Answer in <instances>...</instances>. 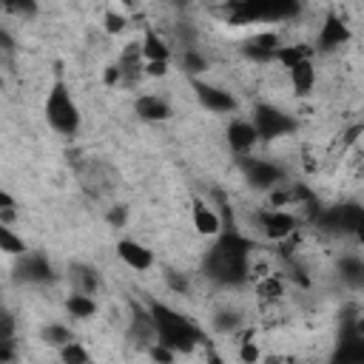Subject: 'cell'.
<instances>
[{
    "label": "cell",
    "instance_id": "6da1fadb",
    "mask_svg": "<svg viewBox=\"0 0 364 364\" xmlns=\"http://www.w3.org/2000/svg\"><path fill=\"white\" fill-rule=\"evenodd\" d=\"M250 250L253 245L236 233V228L228 230V236L219 239V245L208 253L205 270L219 284H242L250 276Z\"/></svg>",
    "mask_w": 364,
    "mask_h": 364
},
{
    "label": "cell",
    "instance_id": "7a4b0ae2",
    "mask_svg": "<svg viewBox=\"0 0 364 364\" xmlns=\"http://www.w3.org/2000/svg\"><path fill=\"white\" fill-rule=\"evenodd\" d=\"M148 313L154 318L156 341L168 344L173 353H191L196 347V341H202V333L196 330V324H191L182 313H176L159 301H148Z\"/></svg>",
    "mask_w": 364,
    "mask_h": 364
},
{
    "label": "cell",
    "instance_id": "3957f363",
    "mask_svg": "<svg viewBox=\"0 0 364 364\" xmlns=\"http://www.w3.org/2000/svg\"><path fill=\"white\" fill-rule=\"evenodd\" d=\"M46 119H48V125H51L57 134H63V136H74L77 128H80L77 102L71 100L68 85H65V80H63L60 74H57V80H54L48 97H46Z\"/></svg>",
    "mask_w": 364,
    "mask_h": 364
},
{
    "label": "cell",
    "instance_id": "277c9868",
    "mask_svg": "<svg viewBox=\"0 0 364 364\" xmlns=\"http://www.w3.org/2000/svg\"><path fill=\"white\" fill-rule=\"evenodd\" d=\"M250 122H253L259 139H276V136H284V134L296 131V119L290 114H284L276 105H264V102H259L253 108V119Z\"/></svg>",
    "mask_w": 364,
    "mask_h": 364
},
{
    "label": "cell",
    "instance_id": "5b68a950",
    "mask_svg": "<svg viewBox=\"0 0 364 364\" xmlns=\"http://www.w3.org/2000/svg\"><path fill=\"white\" fill-rule=\"evenodd\" d=\"M191 88L199 100V105H205L208 111H216V114H230L236 111V97L219 85H210V82H202L196 77H191Z\"/></svg>",
    "mask_w": 364,
    "mask_h": 364
},
{
    "label": "cell",
    "instance_id": "8992f818",
    "mask_svg": "<svg viewBox=\"0 0 364 364\" xmlns=\"http://www.w3.org/2000/svg\"><path fill=\"white\" fill-rule=\"evenodd\" d=\"M259 228L267 239L273 242H284L287 236H293V230L299 228V219L282 208H270V210H262L259 213Z\"/></svg>",
    "mask_w": 364,
    "mask_h": 364
},
{
    "label": "cell",
    "instance_id": "52a82bcc",
    "mask_svg": "<svg viewBox=\"0 0 364 364\" xmlns=\"http://www.w3.org/2000/svg\"><path fill=\"white\" fill-rule=\"evenodd\" d=\"M14 279L23 284H43L54 279V270L43 253H23V259L14 264Z\"/></svg>",
    "mask_w": 364,
    "mask_h": 364
},
{
    "label": "cell",
    "instance_id": "ba28073f",
    "mask_svg": "<svg viewBox=\"0 0 364 364\" xmlns=\"http://www.w3.org/2000/svg\"><path fill=\"white\" fill-rule=\"evenodd\" d=\"M242 171H245L247 182L259 191H270L284 179V171L273 162H264V159H242Z\"/></svg>",
    "mask_w": 364,
    "mask_h": 364
},
{
    "label": "cell",
    "instance_id": "9c48e42d",
    "mask_svg": "<svg viewBox=\"0 0 364 364\" xmlns=\"http://www.w3.org/2000/svg\"><path fill=\"white\" fill-rule=\"evenodd\" d=\"M350 28H347V23L338 17V14H327L324 17V23H321V28H318V40H316V48L318 51H336V48H341L344 43H350Z\"/></svg>",
    "mask_w": 364,
    "mask_h": 364
},
{
    "label": "cell",
    "instance_id": "30bf717a",
    "mask_svg": "<svg viewBox=\"0 0 364 364\" xmlns=\"http://www.w3.org/2000/svg\"><path fill=\"white\" fill-rule=\"evenodd\" d=\"M279 48V34L273 31H262V34H253L250 40L242 43V54L253 63H270L273 54Z\"/></svg>",
    "mask_w": 364,
    "mask_h": 364
},
{
    "label": "cell",
    "instance_id": "8fae6325",
    "mask_svg": "<svg viewBox=\"0 0 364 364\" xmlns=\"http://www.w3.org/2000/svg\"><path fill=\"white\" fill-rule=\"evenodd\" d=\"M117 256H119L131 270H148V267L154 264V253H151L145 245L134 242V239H119V242H117Z\"/></svg>",
    "mask_w": 364,
    "mask_h": 364
},
{
    "label": "cell",
    "instance_id": "7c38bea8",
    "mask_svg": "<svg viewBox=\"0 0 364 364\" xmlns=\"http://www.w3.org/2000/svg\"><path fill=\"white\" fill-rule=\"evenodd\" d=\"M228 145L236 151V154H247V151H253V145L259 142V134H256V128H253V122H247V119H233L230 125H228Z\"/></svg>",
    "mask_w": 364,
    "mask_h": 364
},
{
    "label": "cell",
    "instance_id": "4fadbf2b",
    "mask_svg": "<svg viewBox=\"0 0 364 364\" xmlns=\"http://www.w3.org/2000/svg\"><path fill=\"white\" fill-rule=\"evenodd\" d=\"M134 111H136V117L145 119V122H162V119L171 117V105H168L162 97H156V94H142V97H136Z\"/></svg>",
    "mask_w": 364,
    "mask_h": 364
},
{
    "label": "cell",
    "instance_id": "5bb4252c",
    "mask_svg": "<svg viewBox=\"0 0 364 364\" xmlns=\"http://www.w3.org/2000/svg\"><path fill=\"white\" fill-rule=\"evenodd\" d=\"M68 279H71V284H74L77 293H88V296H94L97 287H100V276H97V270H94L91 264H82V262L68 264Z\"/></svg>",
    "mask_w": 364,
    "mask_h": 364
},
{
    "label": "cell",
    "instance_id": "9a60e30c",
    "mask_svg": "<svg viewBox=\"0 0 364 364\" xmlns=\"http://www.w3.org/2000/svg\"><path fill=\"white\" fill-rule=\"evenodd\" d=\"M193 228H196V233H202V236H216V233L222 230L219 216H216L202 199H193Z\"/></svg>",
    "mask_w": 364,
    "mask_h": 364
},
{
    "label": "cell",
    "instance_id": "2e32d148",
    "mask_svg": "<svg viewBox=\"0 0 364 364\" xmlns=\"http://www.w3.org/2000/svg\"><path fill=\"white\" fill-rule=\"evenodd\" d=\"M287 71H290V85H293V91H296L299 97H307L310 88H313V80H316V71H313L310 57L299 60V63H296L293 68H287Z\"/></svg>",
    "mask_w": 364,
    "mask_h": 364
},
{
    "label": "cell",
    "instance_id": "e0dca14e",
    "mask_svg": "<svg viewBox=\"0 0 364 364\" xmlns=\"http://www.w3.org/2000/svg\"><path fill=\"white\" fill-rule=\"evenodd\" d=\"M139 48H142V57L145 60H168L171 57V48L165 46V40L151 26H145V37H142Z\"/></svg>",
    "mask_w": 364,
    "mask_h": 364
},
{
    "label": "cell",
    "instance_id": "ac0fdd59",
    "mask_svg": "<svg viewBox=\"0 0 364 364\" xmlns=\"http://www.w3.org/2000/svg\"><path fill=\"white\" fill-rule=\"evenodd\" d=\"M299 11V0H262V20H287Z\"/></svg>",
    "mask_w": 364,
    "mask_h": 364
},
{
    "label": "cell",
    "instance_id": "d6986e66",
    "mask_svg": "<svg viewBox=\"0 0 364 364\" xmlns=\"http://www.w3.org/2000/svg\"><path fill=\"white\" fill-rule=\"evenodd\" d=\"M65 310L74 316V318H91L94 313H97V304H94V299L88 296V293H71L68 299H65Z\"/></svg>",
    "mask_w": 364,
    "mask_h": 364
},
{
    "label": "cell",
    "instance_id": "ffe728a7",
    "mask_svg": "<svg viewBox=\"0 0 364 364\" xmlns=\"http://www.w3.org/2000/svg\"><path fill=\"white\" fill-rule=\"evenodd\" d=\"M0 250L9 253V256H23L26 253V242L9 225H3V222H0Z\"/></svg>",
    "mask_w": 364,
    "mask_h": 364
},
{
    "label": "cell",
    "instance_id": "44dd1931",
    "mask_svg": "<svg viewBox=\"0 0 364 364\" xmlns=\"http://www.w3.org/2000/svg\"><path fill=\"white\" fill-rule=\"evenodd\" d=\"M43 341L48 344V347H63V344H68V341H74V333L68 330V327H63V324H46L43 327Z\"/></svg>",
    "mask_w": 364,
    "mask_h": 364
},
{
    "label": "cell",
    "instance_id": "7402d4cb",
    "mask_svg": "<svg viewBox=\"0 0 364 364\" xmlns=\"http://www.w3.org/2000/svg\"><path fill=\"white\" fill-rule=\"evenodd\" d=\"M310 51L304 48V46H279L276 48V54H273V60H279L284 68H293L299 60H304Z\"/></svg>",
    "mask_w": 364,
    "mask_h": 364
},
{
    "label": "cell",
    "instance_id": "603a6c76",
    "mask_svg": "<svg viewBox=\"0 0 364 364\" xmlns=\"http://www.w3.org/2000/svg\"><path fill=\"white\" fill-rule=\"evenodd\" d=\"M239 324H242V316L236 310H230V307H222V310L213 313V327L219 333H233Z\"/></svg>",
    "mask_w": 364,
    "mask_h": 364
},
{
    "label": "cell",
    "instance_id": "cb8c5ba5",
    "mask_svg": "<svg viewBox=\"0 0 364 364\" xmlns=\"http://www.w3.org/2000/svg\"><path fill=\"white\" fill-rule=\"evenodd\" d=\"M182 71H185L188 77H199V74H205V71H208V60H205L199 51L188 48V51L182 54Z\"/></svg>",
    "mask_w": 364,
    "mask_h": 364
},
{
    "label": "cell",
    "instance_id": "d4e9b609",
    "mask_svg": "<svg viewBox=\"0 0 364 364\" xmlns=\"http://www.w3.org/2000/svg\"><path fill=\"white\" fill-rule=\"evenodd\" d=\"M361 273H364V264H361L358 259H353V256H350V259H344V262H341V279H344L350 287H361V282H364V276H361Z\"/></svg>",
    "mask_w": 364,
    "mask_h": 364
},
{
    "label": "cell",
    "instance_id": "484cf974",
    "mask_svg": "<svg viewBox=\"0 0 364 364\" xmlns=\"http://www.w3.org/2000/svg\"><path fill=\"white\" fill-rule=\"evenodd\" d=\"M60 358H63L65 364H88V361H91V355H88L77 341L63 344V347H60Z\"/></svg>",
    "mask_w": 364,
    "mask_h": 364
},
{
    "label": "cell",
    "instance_id": "4316f807",
    "mask_svg": "<svg viewBox=\"0 0 364 364\" xmlns=\"http://www.w3.org/2000/svg\"><path fill=\"white\" fill-rule=\"evenodd\" d=\"M3 9L14 17H34L37 14V0H3Z\"/></svg>",
    "mask_w": 364,
    "mask_h": 364
},
{
    "label": "cell",
    "instance_id": "83f0119b",
    "mask_svg": "<svg viewBox=\"0 0 364 364\" xmlns=\"http://www.w3.org/2000/svg\"><path fill=\"white\" fill-rule=\"evenodd\" d=\"M282 290H284V287H282V282H279V279H273V276H267V273H264V276H262V282L256 284V293H259L262 299H279V296H282Z\"/></svg>",
    "mask_w": 364,
    "mask_h": 364
},
{
    "label": "cell",
    "instance_id": "f1b7e54d",
    "mask_svg": "<svg viewBox=\"0 0 364 364\" xmlns=\"http://www.w3.org/2000/svg\"><path fill=\"white\" fill-rule=\"evenodd\" d=\"M14 51H17L14 37L6 28H0V63H11L14 60Z\"/></svg>",
    "mask_w": 364,
    "mask_h": 364
},
{
    "label": "cell",
    "instance_id": "f546056e",
    "mask_svg": "<svg viewBox=\"0 0 364 364\" xmlns=\"http://www.w3.org/2000/svg\"><path fill=\"white\" fill-rule=\"evenodd\" d=\"M125 17L122 14H117V11H105V17H102V26H105V31L108 34H119L122 28H125Z\"/></svg>",
    "mask_w": 364,
    "mask_h": 364
},
{
    "label": "cell",
    "instance_id": "4dcf8cb0",
    "mask_svg": "<svg viewBox=\"0 0 364 364\" xmlns=\"http://www.w3.org/2000/svg\"><path fill=\"white\" fill-rule=\"evenodd\" d=\"M148 353H151L154 361H173L176 358V353L168 344H162V341H151V350Z\"/></svg>",
    "mask_w": 364,
    "mask_h": 364
},
{
    "label": "cell",
    "instance_id": "1f68e13d",
    "mask_svg": "<svg viewBox=\"0 0 364 364\" xmlns=\"http://www.w3.org/2000/svg\"><path fill=\"white\" fill-rule=\"evenodd\" d=\"M125 216H128L125 205H114V208H108V213H105L108 225H114V228H122V225H125Z\"/></svg>",
    "mask_w": 364,
    "mask_h": 364
},
{
    "label": "cell",
    "instance_id": "d6a6232c",
    "mask_svg": "<svg viewBox=\"0 0 364 364\" xmlns=\"http://www.w3.org/2000/svg\"><path fill=\"white\" fill-rule=\"evenodd\" d=\"M239 358H242L245 364H253V361H259V358H262V353L256 350V344H253V341H242V347H239Z\"/></svg>",
    "mask_w": 364,
    "mask_h": 364
},
{
    "label": "cell",
    "instance_id": "836d02e7",
    "mask_svg": "<svg viewBox=\"0 0 364 364\" xmlns=\"http://www.w3.org/2000/svg\"><path fill=\"white\" fill-rule=\"evenodd\" d=\"M145 74L148 77H165L168 74V60H148Z\"/></svg>",
    "mask_w": 364,
    "mask_h": 364
},
{
    "label": "cell",
    "instance_id": "e575fe53",
    "mask_svg": "<svg viewBox=\"0 0 364 364\" xmlns=\"http://www.w3.org/2000/svg\"><path fill=\"white\" fill-rule=\"evenodd\" d=\"M119 80H122V68H119V63H114V65H105L102 82H105V85H117Z\"/></svg>",
    "mask_w": 364,
    "mask_h": 364
},
{
    "label": "cell",
    "instance_id": "d590c367",
    "mask_svg": "<svg viewBox=\"0 0 364 364\" xmlns=\"http://www.w3.org/2000/svg\"><path fill=\"white\" fill-rule=\"evenodd\" d=\"M0 361H14V341H11V336H0Z\"/></svg>",
    "mask_w": 364,
    "mask_h": 364
},
{
    "label": "cell",
    "instance_id": "8d00e7d4",
    "mask_svg": "<svg viewBox=\"0 0 364 364\" xmlns=\"http://www.w3.org/2000/svg\"><path fill=\"white\" fill-rule=\"evenodd\" d=\"M0 336H14V318L6 310H0Z\"/></svg>",
    "mask_w": 364,
    "mask_h": 364
},
{
    "label": "cell",
    "instance_id": "74e56055",
    "mask_svg": "<svg viewBox=\"0 0 364 364\" xmlns=\"http://www.w3.org/2000/svg\"><path fill=\"white\" fill-rule=\"evenodd\" d=\"M165 279H168V284H171L176 293H185V290H188V282H185V279H179L173 270H168V273H165Z\"/></svg>",
    "mask_w": 364,
    "mask_h": 364
},
{
    "label": "cell",
    "instance_id": "f35d334b",
    "mask_svg": "<svg viewBox=\"0 0 364 364\" xmlns=\"http://www.w3.org/2000/svg\"><path fill=\"white\" fill-rule=\"evenodd\" d=\"M3 208H14V196L0 188V210H3Z\"/></svg>",
    "mask_w": 364,
    "mask_h": 364
},
{
    "label": "cell",
    "instance_id": "ab89813d",
    "mask_svg": "<svg viewBox=\"0 0 364 364\" xmlns=\"http://www.w3.org/2000/svg\"><path fill=\"white\" fill-rule=\"evenodd\" d=\"M14 216H17V213H14V208H3V210H0V222H3V225H6V222H11Z\"/></svg>",
    "mask_w": 364,
    "mask_h": 364
},
{
    "label": "cell",
    "instance_id": "60d3db41",
    "mask_svg": "<svg viewBox=\"0 0 364 364\" xmlns=\"http://www.w3.org/2000/svg\"><path fill=\"white\" fill-rule=\"evenodd\" d=\"M119 3H122V6H134V0H119Z\"/></svg>",
    "mask_w": 364,
    "mask_h": 364
},
{
    "label": "cell",
    "instance_id": "b9f144b4",
    "mask_svg": "<svg viewBox=\"0 0 364 364\" xmlns=\"http://www.w3.org/2000/svg\"><path fill=\"white\" fill-rule=\"evenodd\" d=\"M0 88H3V77H0Z\"/></svg>",
    "mask_w": 364,
    "mask_h": 364
}]
</instances>
